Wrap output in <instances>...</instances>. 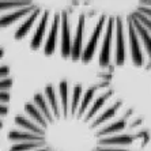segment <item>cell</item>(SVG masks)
<instances>
[{
	"instance_id": "6da1fadb",
	"label": "cell",
	"mask_w": 151,
	"mask_h": 151,
	"mask_svg": "<svg viewBox=\"0 0 151 151\" xmlns=\"http://www.w3.org/2000/svg\"><path fill=\"white\" fill-rule=\"evenodd\" d=\"M131 110L105 81L46 84L26 102L7 132V151H134Z\"/></svg>"
},
{
	"instance_id": "7a4b0ae2",
	"label": "cell",
	"mask_w": 151,
	"mask_h": 151,
	"mask_svg": "<svg viewBox=\"0 0 151 151\" xmlns=\"http://www.w3.org/2000/svg\"><path fill=\"white\" fill-rule=\"evenodd\" d=\"M71 61L102 70L151 68V0L81 1L72 21Z\"/></svg>"
},
{
	"instance_id": "3957f363",
	"label": "cell",
	"mask_w": 151,
	"mask_h": 151,
	"mask_svg": "<svg viewBox=\"0 0 151 151\" xmlns=\"http://www.w3.org/2000/svg\"><path fill=\"white\" fill-rule=\"evenodd\" d=\"M79 0H0V30L48 57L71 60Z\"/></svg>"
},
{
	"instance_id": "277c9868",
	"label": "cell",
	"mask_w": 151,
	"mask_h": 151,
	"mask_svg": "<svg viewBox=\"0 0 151 151\" xmlns=\"http://www.w3.org/2000/svg\"><path fill=\"white\" fill-rule=\"evenodd\" d=\"M14 86V78L11 74L10 64L6 57L3 46H0V129L10 112L11 88Z\"/></svg>"
}]
</instances>
